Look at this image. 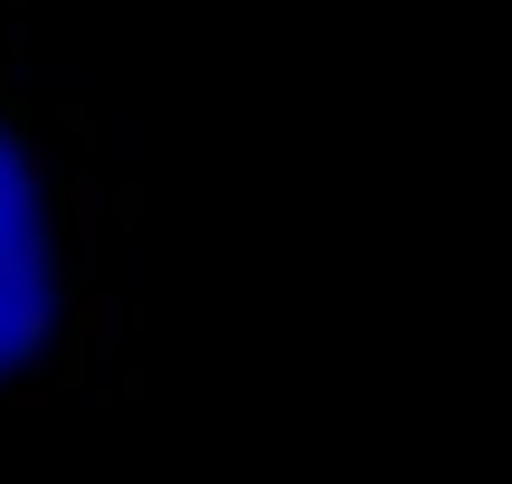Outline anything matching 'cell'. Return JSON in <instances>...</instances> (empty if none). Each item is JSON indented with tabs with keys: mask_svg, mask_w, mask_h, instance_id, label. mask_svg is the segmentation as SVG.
Masks as SVG:
<instances>
[{
	"mask_svg": "<svg viewBox=\"0 0 512 484\" xmlns=\"http://www.w3.org/2000/svg\"><path fill=\"white\" fill-rule=\"evenodd\" d=\"M95 209L57 124L0 48V399L76 380L95 342Z\"/></svg>",
	"mask_w": 512,
	"mask_h": 484,
	"instance_id": "obj_1",
	"label": "cell"
}]
</instances>
